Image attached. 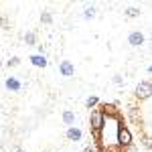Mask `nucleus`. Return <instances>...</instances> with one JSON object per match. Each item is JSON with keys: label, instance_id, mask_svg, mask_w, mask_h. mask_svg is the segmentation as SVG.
<instances>
[{"label": "nucleus", "instance_id": "5", "mask_svg": "<svg viewBox=\"0 0 152 152\" xmlns=\"http://www.w3.org/2000/svg\"><path fill=\"white\" fill-rule=\"evenodd\" d=\"M31 61H33V65H37V67H45L47 65V59L43 57V55H35Z\"/></svg>", "mask_w": 152, "mask_h": 152}, {"label": "nucleus", "instance_id": "12", "mask_svg": "<svg viewBox=\"0 0 152 152\" xmlns=\"http://www.w3.org/2000/svg\"><path fill=\"white\" fill-rule=\"evenodd\" d=\"M85 16H87V18L94 16V8H87V10H85Z\"/></svg>", "mask_w": 152, "mask_h": 152}, {"label": "nucleus", "instance_id": "8", "mask_svg": "<svg viewBox=\"0 0 152 152\" xmlns=\"http://www.w3.org/2000/svg\"><path fill=\"white\" fill-rule=\"evenodd\" d=\"M6 87H8V89H14V91H16V89H20V83L16 81V79H8V81H6Z\"/></svg>", "mask_w": 152, "mask_h": 152}, {"label": "nucleus", "instance_id": "1", "mask_svg": "<svg viewBox=\"0 0 152 152\" xmlns=\"http://www.w3.org/2000/svg\"><path fill=\"white\" fill-rule=\"evenodd\" d=\"M89 122H91V128H94L95 134H99V130L104 126V116H102V112H91V118H89Z\"/></svg>", "mask_w": 152, "mask_h": 152}, {"label": "nucleus", "instance_id": "13", "mask_svg": "<svg viewBox=\"0 0 152 152\" xmlns=\"http://www.w3.org/2000/svg\"><path fill=\"white\" fill-rule=\"evenodd\" d=\"M35 41V35H26V43H33Z\"/></svg>", "mask_w": 152, "mask_h": 152}, {"label": "nucleus", "instance_id": "9", "mask_svg": "<svg viewBox=\"0 0 152 152\" xmlns=\"http://www.w3.org/2000/svg\"><path fill=\"white\" fill-rule=\"evenodd\" d=\"M63 120H65V124H71V122L75 120V116H73L71 112H65V114H63Z\"/></svg>", "mask_w": 152, "mask_h": 152}, {"label": "nucleus", "instance_id": "2", "mask_svg": "<svg viewBox=\"0 0 152 152\" xmlns=\"http://www.w3.org/2000/svg\"><path fill=\"white\" fill-rule=\"evenodd\" d=\"M118 142H120L122 146H130V144H132V134H130V130H126V128L118 130Z\"/></svg>", "mask_w": 152, "mask_h": 152}, {"label": "nucleus", "instance_id": "10", "mask_svg": "<svg viewBox=\"0 0 152 152\" xmlns=\"http://www.w3.org/2000/svg\"><path fill=\"white\" fill-rule=\"evenodd\" d=\"M138 14H140V12L136 10V8H130L128 10V16H138Z\"/></svg>", "mask_w": 152, "mask_h": 152}, {"label": "nucleus", "instance_id": "14", "mask_svg": "<svg viewBox=\"0 0 152 152\" xmlns=\"http://www.w3.org/2000/svg\"><path fill=\"white\" fill-rule=\"evenodd\" d=\"M18 152H23V150H18Z\"/></svg>", "mask_w": 152, "mask_h": 152}, {"label": "nucleus", "instance_id": "6", "mask_svg": "<svg viewBox=\"0 0 152 152\" xmlns=\"http://www.w3.org/2000/svg\"><path fill=\"white\" fill-rule=\"evenodd\" d=\"M142 41H144V37H142L140 33H132V35H130V43H132V45H142Z\"/></svg>", "mask_w": 152, "mask_h": 152}, {"label": "nucleus", "instance_id": "7", "mask_svg": "<svg viewBox=\"0 0 152 152\" xmlns=\"http://www.w3.org/2000/svg\"><path fill=\"white\" fill-rule=\"evenodd\" d=\"M67 136H69V140H79V138H81V132L77 128H71L69 132H67Z\"/></svg>", "mask_w": 152, "mask_h": 152}, {"label": "nucleus", "instance_id": "3", "mask_svg": "<svg viewBox=\"0 0 152 152\" xmlns=\"http://www.w3.org/2000/svg\"><path fill=\"white\" fill-rule=\"evenodd\" d=\"M150 83L148 81H142L140 85H138V87H136V95H138V97H142V99H148V97H150Z\"/></svg>", "mask_w": 152, "mask_h": 152}, {"label": "nucleus", "instance_id": "11", "mask_svg": "<svg viewBox=\"0 0 152 152\" xmlns=\"http://www.w3.org/2000/svg\"><path fill=\"white\" fill-rule=\"evenodd\" d=\"M95 104H97V97H89V99H87V105H89V107L95 105Z\"/></svg>", "mask_w": 152, "mask_h": 152}, {"label": "nucleus", "instance_id": "4", "mask_svg": "<svg viewBox=\"0 0 152 152\" xmlns=\"http://www.w3.org/2000/svg\"><path fill=\"white\" fill-rule=\"evenodd\" d=\"M61 73H63L65 77H71V75H73V65H71L69 61H63V63H61Z\"/></svg>", "mask_w": 152, "mask_h": 152}]
</instances>
